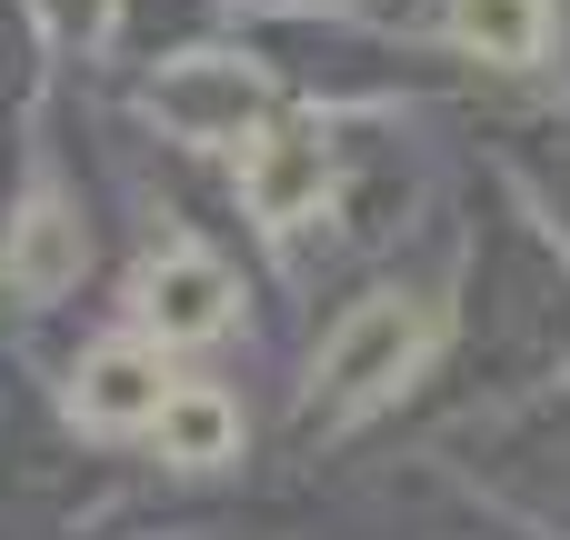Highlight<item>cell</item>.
Returning <instances> with one entry per match:
<instances>
[{
	"mask_svg": "<svg viewBox=\"0 0 570 540\" xmlns=\"http://www.w3.org/2000/svg\"><path fill=\"white\" fill-rule=\"evenodd\" d=\"M261 110H271V80H261L250 60H220V50L170 60V70L150 80V120H160L170 140H190V150L250 140V120H261Z\"/></svg>",
	"mask_w": 570,
	"mask_h": 540,
	"instance_id": "7a4b0ae2",
	"label": "cell"
},
{
	"mask_svg": "<svg viewBox=\"0 0 570 540\" xmlns=\"http://www.w3.org/2000/svg\"><path fill=\"white\" fill-rule=\"evenodd\" d=\"M150 441H160V461H170V471H220V461L240 451V401H230V391H210V381H170V391H160Z\"/></svg>",
	"mask_w": 570,
	"mask_h": 540,
	"instance_id": "52a82bcc",
	"label": "cell"
},
{
	"mask_svg": "<svg viewBox=\"0 0 570 540\" xmlns=\"http://www.w3.org/2000/svg\"><path fill=\"white\" fill-rule=\"evenodd\" d=\"M441 30H451L461 50L501 60V70H531V60L551 50L561 10H551V0H441Z\"/></svg>",
	"mask_w": 570,
	"mask_h": 540,
	"instance_id": "ba28073f",
	"label": "cell"
},
{
	"mask_svg": "<svg viewBox=\"0 0 570 540\" xmlns=\"http://www.w3.org/2000/svg\"><path fill=\"white\" fill-rule=\"evenodd\" d=\"M80 261H90L80 210H70L60 190H30L20 220H10V240H0V281H10L20 301H60V291L80 281Z\"/></svg>",
	"mask_w": 570,
	"mask_h": 540,
	"instance_id": "8992f818",
	"label": "cell"
},
{
	"mask_svg": "<svg viewBox=\"0 0 570 540\" xmlns=\"http://www.w3.org/2000/svg\"><path fill=\"white\" fill-rule=\"evenodd\" d=\"M230 311H240V281H230L200 240H160V251L140 261V281H130V321H140L150 341H220Z\"/></svg>",
	"mask_w": 570,
	"mask_h": 540,
	"instance_id": "3957f363",
	"label": "cell"
},
{
	"mask_svg": "<svg viewBox=\"0 0 570 540\" xmlns=\"http://www.w3.org/2000/svg\"><path fill=\"white\" fill-rule=\"evenodd\" d=\"M421 341H431V321H421V301L411 291H371V301H351L341 321H331V341H321V411H361V401H381V391H401L411 381V361H421Z\"/></svg>",
	"mask_w": 570,
	"mask_h": 540,
	"instance_id": "6da1fadb",
	"label": "cell"
},
{
	"mask_svg": "<svg viewBox=\"0 0 570 540\" xmlns=\"http://www.w3.org/2000/svg\"><path fill=\"white\" fill-rule=\"evenodd\" d=\"M160 391H170V371H160L150 341H100L70 371V421L100 431V441H120V431H150L160 421Z\"/></svg>",
	"mask_w": 570,
	"mask_h": 540,
	"instance_id": "5b68a950",
	"label": "cell"
},
{
	"mask_svg": "<svg viewBox=\"0 0 570 540\" xmlns=\"http://www.w3.org/2000/svg\"><path fill=\"white\" fill-rule=\"evenodd\" d=\"M321 190H331V130L281 120V130H250L240 140V210L261 230H291L301 210H321Z\"/></svg>",
	"mask_w": 570,
	"mask_h": 540,
	"instance_id": "277c9868",
	"label": "cell"
}]
</instances>
